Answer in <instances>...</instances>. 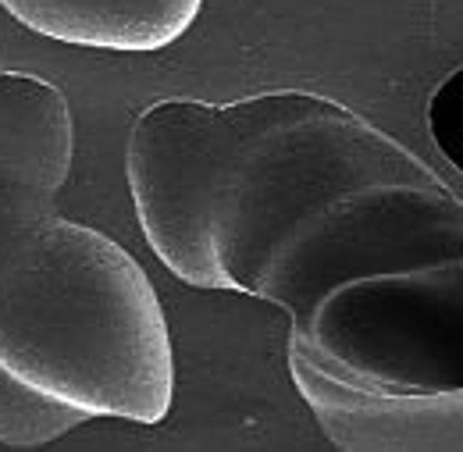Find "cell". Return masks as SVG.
<instances>
[{
    "label": "cell",
    "instance_id": "cell-1",
    "mask_svg": "<svg viewBox=\"0 0 463 452\" xmlns=\"http://www.w3.org/2000/svg\"><path fill=\"white\" fill-rule=\"evenodd\" d=\"M0 367L86 417L157 424L175 399L168 317L146 271L58 214L0 264Z\"/></svg>",
    "mask_w": 463,
    "mask_h": 452
},
{
    "label": "cell",
    "instance_id": "cell-2",
    "mask_svg": "<svg viewBox=\"0 0 463 452\" xmlns=\"http://www.w3.org/2000/svg\"><path fill=\"white\" fill-rule=\"evenodd\" d=\"M463 257V200L400 146L385 165L332 193L260 264L246 296L271 299L292 321L332 288Z\"/></svg>",
    "mask_w": 463,
    "mask_h": 452
},
{
    "label": "cell",
    "instance_id": "cell-3",
    "mask_svg": "<svg viewBox=\"0 0 463 452\" xmlns=\"http://www.w3.org/2000/svg\"><path fill=\"white\" fill-rule=\"evenodd\" d=\"M289 349L371 392L463 396V257L332 288Z\"/></svg>",
    "mask_w": 463,
    "mask_h": 452
},
{
    "label": "cell",
    "instance_id": "cell-4",
    "mask_svg": "<svg viewBox=\"0 0 463 452\" xmlns=\"http://www.w3.org/2000/svg\"><path fill=\"white\" fill-rule=\"evenodd\" d=\"M229 104L157 100L128 132V185L154 253L185 285L225 292L214 257V211L225 174Z\"/></svg>",
    "mask_w": 463,
    "mask_h": 452
},
{
    "label": "cell",
    "instance_id": "cell-5",
    "mask_svg": "<svg viewBox=\"0 0 463 452\" xmlns=\"http://www.w3.org/2000/svg\"><path fill=\"white\" fill-rule=\"evenodd\" d=\"M75 128L58 86L0 71V264L47 218L71 171Z\"/></svg>",
    "mask_w": 463,
    "mask_h": 452
},
{
    "label": "cell",
    "instance_id": "cell-6",
    "mask_svg": "<svg viewBox=\"0 0 463 452\" xmlns=\"http://www.w3.org/2000/svg\"><path fill=\"white\" fill-rule=\"evenodd\" d=\"M296 389L339 449H463V396H385L289 349Z\"/></svg>",
    "mask_w": 463,
    "mask_h": 452
},
{
    "label": "cell",
    "instance_id": "cell-7",
    "mask_svg": "<svg viewBox=\"0 0 463 452\" xmlns=\"http://www.w3.org/2000/svg\"><path fill=\"white\" fill-rule=\"evenodd\" d=\"M0 7L47 40L136 54L185 36L203 0H0Z\"/></svg>",
    "mask_w": 463,
    "mask_h": 452
},
{
    "label": "cell",
    "instance_id": "cell-8",
    "mask_svg": "<svg viewBox=\"0 0 463 452\" xmlns=\"http://www.w3.org/2000/svg\"><path fill=\"white\" fill-rule=\"evenodd\" d=\"M428 136L463 174V64L435 86L428 100Z\"/></svg>",
    "mask_w": 463,
    "mask_h": 452
}]
</instances>
